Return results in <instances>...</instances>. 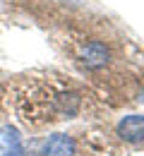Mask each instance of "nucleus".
<instances>
[{"label":"nucleus","mask_w":144,"mask_h":156,"mask_svg":"<svg viewBox=\"0 0 144 156\" xmlns=\"http://www.w3.org/2000/svg\"><path fill=\"white\" fill-rule=\"evenodd\" d=\"M72 55L75 60L89 72H99L106 70L113 60V48L108 46V41L99 36H79L72 41Z\"/></svg>","instance_id":"obj_1"},{"label":"nucleus","mask_w":144,"mask_h":156,"mask_svg":"<svg viewBox=\"0 0 144 156\" xmlns=\"http://www.w3.org/2000/svg\"><path fill=\"white\" fill-rule=\"evenodd\" d=\"M118 137L127 144L144 142V115H127L118 122Z\"/></svg>","instance_id":"obj_2"},{"label":"nucleus","mask_w":144,"mask_h":156,"mask_svg":"<svg viewBox=\"0 0 144 156\" xmlns=\"http://www.w3.org/2000/svg\"><path fill=\"white\" fill-rule=\"evenodd\" d=\"M41 156H77V144L67 135H53L43 144Z\"/></svg>","instance_id":"obj_3"}]
</instances>
